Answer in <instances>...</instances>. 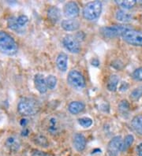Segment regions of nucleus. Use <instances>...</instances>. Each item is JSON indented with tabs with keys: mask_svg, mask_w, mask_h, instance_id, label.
<instances>
[{
	"mask_svg": "<svg viewBox=\"0 0 142 156\" xmlns=\"http://www.w3.org/2000/svg\"><path fill=\"white\" fill-rule=\"evenodd\" d=\"M0 52L6 55H14L17 52V44L13 38L4 31H0Z\"/></svg>",
	"mask_w": 142,
	"mask_h": 156,
	"instance_id": "f257e3e1",
	"label": "nucleus"
},
{
	"mask_svg": "<svg viewBox=\"0 0 142 156\" xmlns=\"http://www.w3.org/2000/svg\"><path fill=\"white\" fill-rule=\"evenodd\" d=\"M17 111L24 116H33L40 111V105L32 98H22L17 104Z\"/></svg>",
	"mask_w": 142,
	"mask_h": 156,
	"instance_id": "f03ea898",
	"label": "nucleus"
},
{
	"mask_svg": "<svg viewBox=\"0 0 142 156\" xmlns=\"http://www.w3.org/2000/svg\"><path fill=\"white\" fill-rule=\"evenodd\" d=\"M102 2L100 1H93L88 2L83 10V17L88 21H95L101 14Z\"/></svg>",
	"mask_w": 142,
	"mask_h": 156,
	"instance_id": "7ed1b4c3",
	"label": "nucleus"
},
{
	"mask_svg": "<svg viewBox=\"0 0 142 156\" xmlns=\"http://www.w3.org/2000/svg\"><path fill=\"white\" fill-rule=\"evenodd\" d=\"M129 29H131V28L129 25H113V26L102 28L100 29V33L104 37H107V38H114V37L122 36L123 33Z\"/></svg>",
	"mask_w": 142,
	"mask_h": 156,
	"instance_id": "20e7f679",
	"label": "nucleus"
},
{
	"mask_svg": "<svg viewBox=\"0 0 142 156\" xmlns=\"http://www.w3.org/2000/svg\"><path fill=\"white\" fill-rule=\"evenodd\" d=\"M123 40L127 44L136 47H142V32L129 29L123 33Z\"/></svg>",
	"mask_w": 142,
	"mask_h": 156,
	"instance_id": "39448f33",
	"label": "nucleus"
},
{
	"mask_svg": "<svg viewBox=\"0 0 142 156\" xmlns=\"http://www.w3.org/2000/svg\"><path fill=\"white\" fill-rule=\"evenodd\" d=\"M67 82L76 90H82L85 87V77L81 73L77 70H72L69 73Z\"/></svg>",
	"mask_w": 142,
	"mask_h": 156,
	"instance_id": "423d86ee",
	"label": "nucleus"
},
{
	"mask_svg": "<svg viewBox=\"0 0 142 156\" xmlns=\"http://www.w3.org/2000/svg\"><path fill=\"white\" fill-rule=\"evenodd\" d=\"M63 43L66 50H68L70 53L78 54L81 51L79 40L73 35H66L63 38Z\"/></svg>",
	"mask_w": 142,
	"mask_h": 156,
	"instance_id": "0eeeda50",
	"label": "nucleus"
},
{
	"mask_svg": "<svg viewBox=\"0 0 142 156\" xmlns=\"http://www.w3.org/2000/svg\"><path fill=\"white\" fill-rule=\"evenodd\" d=\"M123 140L120 136L113 137L107 144V154L109 156H118L122 151Z\"/></svg>",
	"mask_w": 142,
	"mask_h": 156,
	"instance_id": "6e6552de",
	"label": "nucleus"
},
{
	"mask_svg": "<svg viewBox=\"0 0 142 156\" xmlns=\"http://www.w3.org/2000/svg\"><path fill=\"white\" fill-rule=\"evenodd\" d=\"M28 22V18L25 15H20L17 17H9L7 21V25L9 29L14 31H19L23 29L27 23Z\"/></svg>",
	"mask_w": 142,
	"mask_h": 156,
	"instance_id": "1a4fd4ad",
	"label": "nucleus"
},
{
	"mask_svg": "<svg viewBox=\"0 0 142 156\" xmlns=\"http://www.w3.org/2000/svg\"><path fill=\"white\" fill-rule=\"evenodd\" d=\"M63 13L66 17L70 19H74L79 15V6L75 2H69L64 6Z\"/></svg>",
	"mask_w": 142,
	"mask_h": 156,
	"instance_id": "9d476101",
	"label": "nucleus"
},
{
	"mask_svg": "<svg viewBox=\"0 0 142 156\" xmlns=\"http://www.w3.org/2000/svg\"><path fill=\"white\" fill-rule=\"evenodd\" d=\"M47 130L51 135L55 136L60 133L61 126L59 121L55 117H51L49 118L47 122Z\"/></svg>",
	"mask_w": 142,
	"mask_h": 156,
	"instance_id": "9b49d317",
	"label": "nucleus"
},
{
	"mask_svg": "<svg viewBox=\"0 0 142 156\" xmlns=\"http://www.w3.org/2000/svg\"><path fill=\"white\" fill-rule=\"evenodd\" d=\"M34 84L36 90L40 93L44 94L47 92V86L46 84V79L44 77V75L40 74V73L35 75Z\"/></svg>",
	"mask_w": 142,
	"mask_h": 156,
	"instance_id": "f8f14e48",
	"label": "nucleus"
},
{
	"mask_svg": "<svg viewBox=\"0 0 142 156\" xmlns=\"http://www.w3.org/2000/svg\"><path fill=\"white\" fill-rule=\"evenodd\" d=\"M61 26L64 30L72 32V31H76L79 29L80 22L78 20L75 19L63 20L61 23Z\"/></svg>",
	"mask_w": 142,
	"mask_h": 156,
	"instance_id": "ddd939ff",
	"label": "nucleus"
},
{
	"mask_svg": "<svg viewBox=\"0 0 142 156\" xmlns=\"http://www.w3.org/2000/svg\"><path fill=\"white\" fill-rule=\"evenodd\" d=\"M74 147L78 151H82L86 147V139L84 135L81 133H77L74 136Z\"/></svg>",
	"mask_w": 142,
	"mask_h": 156,
	"instance_id": "4468645a",
	"label": "nucleus"
},
{
	"mask_svg": "<svg viewBox=\"0 0 142 156\" xmlns=\"http://www.w3.org/2000/svg\"><path fill=\"white\" fill-rule=\"evenodd\" d=\"M67 62L68 56L66 54L62 52L58 55L56 59V66L61 72H66L67 70Z\"/></svg>",
	"mask_w": 142,
	"mask_h": 156,
	"instance_id": "2eb2a0df",
	"label": "nucleus"
},
{
	"mask_svg": "<svg viewBox=\"0 0 142 156\" xmlns=\"http://www.w3.org/2000/svg\"><path fill=\"white\" fill-rule=\"evenodd\" d=\"M47 17L51 22L56 24L61 18L60 10L56 6H51L47 10Z\"/></svg>",
	"mask_w": 142,
	"mask_h": 156,
	"instance_id": "dca6fc26",
	"label": "nucleus"
},
{
	"mask_svg": "<svg viewBox=\"0 0 142 156\" xmlns=\"http://www.w3.org/2000/svg\"><path fill=\"white\" fill-rule=\"evenodd\" d=\"M115 17L116 19L118 21H120V22L126 23L132 21L133 17L132 13H129V12H127L126 11V10H118L116 12Z\"/></svg>",
	"mask_w": 142,
	"mask_h": 156,
	"instance_id": "f3484780",
	"label": "nucleus"
},
{
	"mask_svg": "<svg viewBox=\"0 0 142 156\" xmlns=\"http://www.w3.org/2000/svg\"><path fill=\"white\" fill-rule=\"evenodd\" d=\"M85 109V104L82 102L74 101L69 104L68 110L72 114H78L82 112Z\"/></svg>",
	"mask_w": 142,
	"mask_h": 156,
	"instance_id": "a211bd4d",
	"label": "nucleus"
},
{
	"mask_svg": "<svg viewBox=\"0 0 142 156\" xmlns=\"http://www.w3.org/2000/svg\"><path fill=\"white\" fill-rule=\"evenodd\" d=\"M133 129L137 133L142 136V114L137 115L133 118L131 122Z\"/></svg>",
	"mask_w": 142,
	"mask_h": 156,
	"instance_id": "6ab92c4d",
	"label": "nucleus"
},
{
	"mask_svg": "<svg viewBox=\"0 0 142 156\" xmlns=\"http://www.w3.org/2000/svg\"><path fill=\"white\" fill-rule=\"evenodd\" d=\"M6 145L11 151H17L20 147V143L14 136H9L6 141Z\"/></svg>",
	"mask_w": 142,
	"mask_h": 156,
	"instance_id": "aec40b11",
	"label": "nucleus"
},
{
	"mask_svg": "<svg viewBox=\"0 0 142 156\" xmlns=\"http://www.w3.org/2000/svg\"><path fill=\"white\" fill-rule=\"evenodd\" d=\"M118 81H119V79H118L117 75H111L109 78V80H108L107 84V89L110 91H116L118 84Z\"/></svg>",
	"mask_w": 142,
	"mask_h": 156,
	"instance_id": "412c9836",
	"label": "nucleus"
},
{
	"mask_svg": "<svg viewBox=\"0 0 142 156\" xmlns=\"http://www.w3.org/2000/svg\"><path fill=\"white\" fill-rule=\"evenodd\" d=\"M133 141H134V137H133V136L131 135V134L127 135L125 137L124 140H123V144L121 151H126L128 150V149L130 147L131 145L133 144Z\"/></svg>",
	"mask_w": 142,
	"mask_h": 156,
	"instance_id": "4be33fe9",
	"label": "nucleus"
},
{
	"mask_svg": "<svg viewBox=\"0 0 142 156\" xmlns=\"http://www.w3.org/2000/svg\"><path fill=\"white\" fill-rule=\"evenodd\" d=\"M115 2L118 6L123 8V9L129 10V9H131V8H133L136 5L137 1H135V0H131V1H123V0H121V1H115Z\"/></svg>",
	"mask_w": 142,
	"mask_h": 156,
	"instance_id": "5701e85b",
	"label": "nucleus"
},
{
	"mask_svg": "<svg viewBox=\"0 0 142 156\" xmlns=\"http://www.w3.org/2000/svg\"><path fill=\"white\" fill-rule=\"evenodd\" d=\"M34 142L36 144L39 145V146L42 147H47L49 145V143H48V140H47V138L44 136L42 135L36 136L34 139Z\"/></svg>",
	"mask_w": 142,
	"mask_h": 156,
	"instance_id": "b1692460",
	"label": "nucleus"
},
{
	"mask_svg": "<svg viewBox=\"0 0 142 156\" xmlns=\"http://www.w3.org/2000/svg\"><path fill=\"white\" fill-rule=\"evenodd\" d=\"M118 111L122 114H127L129 111V104L128 101L123 99L118 104Z\"/></svg>",
	"mask_w": 142,
	"mask_h": 156,
	"instance_id": "393cba45",
	"label": "nucleus"
},
{
	"mask_svg": "<svg viewBox=\"0 0 142 156\" xmlns=\"http://www.w3.org/2000/svg\"><path fill=\"white\" fill-rule=\"evenodd\" d=\"M142 97V86H139L132 91L130 93V99L133 101H137Z\"/></svg>",
	"mask_w": 142,
	"mask_h": 156,
	"instance_id": "a878e982",
	"label": "nucleus"
},
{
	"mask_svg": "<svg viewBox=\"0 0 142 156\" xmlns=\"http://www.w3.org/2000/svg\"><path fill=\"white\" fill-rule=\"evenodd\" d=\"M46 84H47V88L54 89L57 84V78L53 75H49L46 78Z\"/></svg>",
	"mask_w": 142,
	"mask_h": 156,
	"instance_id": "bb28decb",
	"label": "nucleus"
},
{
	"mask_svg": "<svg viewBox=\"0 0 142 156\" xmlns=\"http://www.w3.org/2000/svg\"><path fill=\"white\" fill-rule=\"evenodd\" d=\"M78 122L82 126L85 128H89L93 125V120L89 118H82L78 119Z\"/></svg>",
	"mask_w": 142,
	"mask_h": 156,
	"instance_id": "cd10ccee",
	"label": "nucleus"
},
{
	"mask_svg": "<svg viewBox=\"0 0 142 156\" xmlns=\"http://www.w3.org/2000/svg\"><path fill=\"white\" fill-rule=\"evenodd\" d=\"M132 76L136 80L142 81V68H138L135 69L133 73Z\"/></svg>",
	"mask_w": 142,
	"mask_h": 156,
	"instance_id": "c85d7f7f",
	"label": "nucleus"
},
{
	"mask_svg": "<svg viewBox=\"0 0 142 156\" xmlns=\"http://www.w3.org/2000/svg\"><path fill=\"white\" fill-rule=\"evenodd\" d=\"M31 155L32 156H50V154L44 152V151H42L34 149V150L32 151Z\"/></svg>",
	"mask_w": 142,
	"mask_h": 156,
	"instance_id": "c756f323",
	"label": "nucleus"
},
{
	"mask_svg": "<svg viewBox=\"0 0 142 156\" xmlns=\"http://www.w3.org/2000/svg\"><path fill=\"white\" fill-rule=\"evenodd\" d=\"M137 154L138 156H142V143L137 147Z\"/></svg>",
	"mask_w": 142,
	"mask_h": 156,
	"instance_id": "7c9ffc66",
	"label": "nucleus"
},
{
	"mask_svg": "<svg viewBox=\"0 0 142 156\" xmlns=\"http://www.w3.org/2000/svg\"><path fill=\"white\" fill-rule=\"evenodd\" d=\"M127 83H126V82H123L122 84H121V86H120V90L121 91H126V90H127V88H128V85H126Z\"/></svg>",
	"mask_w": 142,
	"mask_h": 156,
	"instance_id": "2f4dec72",
	"label": "nucleus"
},
{
	"mask_svg": "<svg viewBox=\"0 0 142 156\" xmlns=\"http://www.w3.org/2000/svg\"><path fill=\"white\" fill-rule=\"evenodd\" d=\"M92 63H93V65L95 66H98L99 64H100V63H99V61L97 60V59H93V62Z\"/></svg>",
	"mask_w": 142,
	"mask_h": 156,
	"instance_id": "473e14b6",
	"label": "nucleus"
},
{
	"mask_svg": "<svg viewBox=\"0 0 142 156\" xmlns=\"http://www.w3.org/2000/svg\"><path fill=\"white\" fill-rule=\"evenodd\" d=\"M27 122H28V120H27V119H22L21 122V125L22 126H26Z\"/></svg>",
	"mask_w": 142,
	"mask_h": 156,
	"instance_id": "72a5a7b5",
	"label": "nucleus"
}]
</instances>
